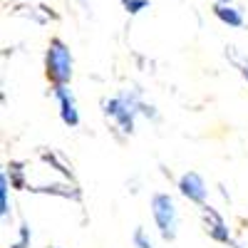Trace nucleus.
Masks as SVG:
<instances>
[{
	"instance_id": "aec40b11",
	"label": "nucleus",
	"mask_w": 248,
	"mask_h": 248,
	"mask_svg": "<svg viewBox=\"0 0 248 248\" xmlns=\"http://www.w3.org/2000/svg\"><path fill=\"white\" fill-rule=\"evenodd\" d=\"M79 3H82V5H87V3H90V0H79Z\"/></svg>"
},
{
	"instance_id": "f03ea898",
	"label": "nucleus",
	"mask_w": 248,
	"mask_h": 248,
	"mask_svg": "<svg viewBox=\"0 0 248 248\" xmlns=\"http://www.w3.org/2000/svg\"><path fill=\"white\" fill-rule=\"evenodd\" d=\"M43 70L50 87H70L75 77V55L62 37H50L43 57Z\"/></svg>"
},
{
	"instance_id": "412c9836",
	"label": "nucleus",
	"mask_w": 248,
	"mask_h": 248,
	"mask_svg": "<svg viewBox=\"0 0 248 248\" xmlns=\"http://www.w3.org/2000/svg\"><path fill=\"white\" fill-rule=\"evenodd\" d=\"M52 248H60V246H52Z\"/></svg>"
},
{
	"instance_id": "6ab92c4d",
	"label": "nucleus",
	"mask_w": 248,
	"mask_h": 248,
	"mask_svg": "<svg viewBox=\"0 0 248 248\" xmlns=\"http://www.w3.org/2000/svg\"><path fill=\"white\" fill-rule=\"evenodd\" d=\"M233 248H246L243 243H238V241H233Z\"/></svg>"
},
{
	"instance_id": "423d86ee",
	"label": "nucleus",
	"mask_w": 248,
	"mask_h": 248,
	"mask_svg": "<svg viewBox=\"0 0 248 248\" xmlns=\"http://www.w3.org/2000/svg\"><path fill=\"white\" fill-rule=\"evenodd\" d=\"M52 99L57 105V114H60V122L65 127L75 129L79 127V105H77V97L70 87H52Z\"/></svg>"
},
{
	"instance_id": "39448f33",
	"label": "nucleus",
	"mask_w": 248,
	"mask_h": 248,
	"mask_svg": "<svg viewBox=\"0 0 248 248\" xmlns=\"http://www.w3.org/2000/svg\"><path fill=\"white\" fill-rule=\"evenodd\" d=\"M176 191L184 201L199 206V209L209 203V184L199 171H184L176 179Z\"/></svg>"
},
{
	"instance_id": "ddd939ff",
	"label": "nucleus",
	"mask_w": 248,
	"mask_h": 248,
	"mask_svg": "<svg viewBox=\"0 0 248 248\" xmlns=\"http://www.w3.org/2000/svg\"><path fill=\"white\" fill-rule=\"evenodd\" d=\"M132 246H134V248H154V241H152V236L147 233V229L137 226L134 233H132Z\"/></svg>"
},
{
	"instance_id": "dca6fc26",
	"label": "nucleus",
	"mask_w": 248,
	"mask_h": 248,
	"mask_svg": "<svg viewBox=\"0 0 248 248\" xmlns=\"http://www.w3.org/2000/svg\"><path fill=\"white\" fill-rule=\"evenodd\" d=\"M8 248H28V246H23V243H20V241H13Z\"/></svg>"
},
{
	"instance_id": "20e7f679",
	"label": "nucleus",
	"mask_w": 248,
	"mask_h": 248,
	"mask_svg": "<svg viewBox=\"0 0 248 248\" xmlns=\"http://www.w3.org/2000/svg\"><path fill=\"white\" fill-rule=\"evenodd\" d=\"M201 214V226H203V233L209 236L211 241L221 243V246H233V231H231V223L226 221V216L214 209L211 203H206L199 209Z\"/></svg>"
},
{
	"instance_id": "9b49d317",
	"label": "nucleus",
	"mask_w": 248,
	"mask_h": 248,
	"mask_svg": "<svg viewBox=\"0 0 248 248\" xmlns=\"http://www.w3.org/2000/svg\"><path fill=\"white\" fill-rule=\"evenodd\" d=\"M13 186L8 181V176L0 171V218H3V223H8L13 218Z\"/></svg>"
},
{
	"instance_id": "4468645a",
	"label": "nucleus",
	"mask_w": 248,
	"mask_h": 248,
	"mask_svg": "<svg viewBox=\"0 0 248 248\" xmlns=\"http://www.w3.org/2000/svg\"><path fill=\"white\" fill-rule=\"evenodd\" d=\"M226 55H229V60H231L233 65H236V70L241 72L243 82H246V85H248V57H241V55H236V52H233V47H231L229 52H226Z\"/></svg>"
},
{
	"instance_id": "f8f14e48",
	"label": "nucleus",
	"mask_w": 248,
	"mask_h": 248,
	"mask_svg": "<svg viewBox=\"0 0 248 248\" xmlns=\"http://www.w3.org/2000/svg\"><path fill=\"white\" fill-rule=\"evenodd\" d=\"M15 241H20L23 246L32 248V226L28 221H20L17 229H15Z\"/></svg>"
},
{
	"instance_id": "2eb2a0df",
	"label": "nucleus",
	"mask_w": 248,
	"mask_h": 248,
	"mask_svg": "<svg viewBox=\"0 0 248 248\" xmlns=\"http://www.w3.org/2000/svg\"><path fill=\"white\" fill-rule=\"evenodd\" d=\"M122 8L127 10L129 15H139L141 10H147L149 8V0H119Z\"/></svg>"
},
{
	"instance_id": "a211bd4d",
	"label": "nucleus",
	"mask_w": 248,
	"mask_h": 248,
	"mask_svg": "<svg viewBox=\"0 0 248 248\" xmlns=\"http://www.w3.org/2000/svg\"><path fill=\"white\" fill-rule=\"evenodd\" d=\"M13 3H23V5H28V3H32V0H13Z\"/></svg>"
},
{
	"instance_id": "f3484780",
	"label": "nucleus",
	"mask_w": 248,
	"mask_h": 248,
	"mask_svg": "<svg viewBox=\"0 0 248 248\" xmlns=\"http://www.w3.org/2000/svg\"><path fill=\"white\" fill-rule=\"evenodd\" d=\"M216 3H221V5H233V0H216Z\"/></svg>"
},
{
	"instance_id": "1a4fd4ad",
	"label": "nucleus",
	"mask_w": 248,
	"mask_h": 248,
	"mask_svg": "<svg viewBox=\"0 0 248 248\" xmlns=\"http://www.w3.org/2000/svg\"><path fill=\"white\" fill-rule=\"evenodd\" d=\"M40 161L45 164V167H50L52 171H57L62 179H70V181H75V171H72V164L62 156L60 152H55V149H40Z\"/></svg>"
},
{
	"instance_id": "f257e3e1",
	"label": "nucleus",
	"mask_w": 248,
	"mask_h": 248,
	"mask_svg": "<svg viewBox=\"0 0 248 248\" xmlns=\"http://www.w3.org/2000/svg\"><path fill=\"white\" fill-rule=\"evenodd\" d=\"M102 114L112 124V129L119 132L122 137H132L137 129V119L144 117L149 122L159 119V109L152 102L144 99L141 90H122L102 102Z\"/></svg>"
},
{
	"instance_id": "7ed1b4c3",
	"label": "nucleus",
	"mask_w": 248,
	"mask_h": 248,
	"mask_svg": "<svg viewBox=\"0 0 248 248\" xmlns=\"http://www.w3.org/2000/svg\"><path fill=\"white\" fill-rule=\"evenodd\" d=\"M149 214H152V221H154V229H156L159 238L167 241V243L176 241V236H179V206H176V199L169 191L152 194Z\"/></svg>"
},
{
	"instance_id": "6e6552de",
	"label": "nucleus",
	"mask_w": 248,
	"mask_h": 248,
	"mask_svg": "<svg viewBox=\"0 0 248 248\" xmlns=\"http://www.w3.org/2000/svg\"><path fill=\"white\" fill-rule=\"evenodd\" d=\"M3 174L8 176V181H10V186H13L15 191H28V189H30L28 161H23V159H10V161H5Z\"/></svg>"
},
{
	"instance_id": "9d476101",
	"label": "nucleus",
	"mask_w": 248,
	"mask_h": 248,
	"mask_svg": "<svg viewBox=\"0 0 248 248\" xmlns=\"http://www.w3.org/2000/svg\"><path fill=\"white\" fill-rule=\"evenodd\" d=\"M214 15L218 23H223L226 28H243L246 17L243 13L236 8V5H221V3H214Z\"/></svg>"
},
{
	"instance_id": "0eeeda50",
	"label": "nucleus",
	"mask_w": 248,
	"mask_h": 248,
	"mask_svg": "<svg viewBox=\"0 0 248 248\" xmlns=\"http://www.w3.org/2000/svg\"><path fill=\"white\" fill-rule=\"evenodd\" d=\"M30 194L37 196H57L65 201H82V189L77 186V181L70 179H60V181H50V184H30Z\"/></svg>"
}]
</instances>
